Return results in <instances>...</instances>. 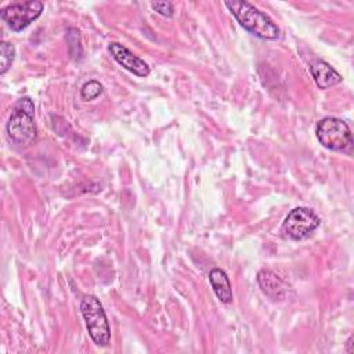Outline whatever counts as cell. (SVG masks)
Listing matches in <instances>:
<instances>
[{
  "instance_id": "6da1fadb",
  "label": "cell",
  "mask_w": 354,
  "mask_h": 354,
  "mask_svg": "<svg viewBox=\"0 0 354 354\" xmlns=\"http://www.w3.org/2000/svg\"><path fill=\"white\" fill-rule=\"evenodd\" d=\"M33 116L35 104L29 97H22L14 104L6 124L7 137L14 145L25 148L33 144L37 137V129Z\"/></svg>"
},
{
  "instance_id": "7a4b0ae2",
  "label": "cell",
  "mask_w": 354,
  "mask_h": 354,
  "mask_svg": "<svg viewBox=\"0 0 354 354\" xmlns=\"http://www.w3.org/2000/svg\"><path fill=\"white\" fill-rule=\"evenodd\" d=\"M225 7L236 18L239 25L249 33L264 40H275L279 37V28L263 11L248 1H225Z\"/></svg>"
},
{
  "instance_id": "3957f363",
  "label": "cell",
  "mask_w": 354,
  "mask_h": 354,
  "mask_svg": "<svg viewBox=\"0 0 354 354\" xmlns=\"http://www.w3.org/2000/svg\"><path fill=\"white\" fill-rule=\"evenodd\" d=\"M80 313L91 340L100 347H106L111 342V329L101 301L93 295L84 296L80 303Z\"/></svg>"
},
{
  "instance_id": "277c9868",
  "label": "cell",
  "mask_w": 354,
  "mask_h": 354,
  "mask_svg": "<svg viewBox=\"0 0 354 354\" xmlns=\"http://www.w3.org/2000/svg\"><path fill=\"white\" fill-rule=\"evenodd\" d=\"M315 136L322 147L330 151L343 152L351 148L353 136L346 122L339 118L326 116L315 124Z\"/></svg>"
},
{
  "instance_id": "5b68a950",
  "label": "cell",
  "mask_w": 354,
  "mask_h": 354,
  "mask_svg": "<svg viewBox=\"0 0 354 354\" xmlns=\"http://www.w3.org/2000/svg\"><path fill=\"white\" fill-rule=\"evenodd\" d=\"M321 224L319 217L308 207H295L285 217L281 232L285 238L300 241L310 236Z\"/></svg>"
},
{
  "instance_id": "8992f818",
  "label": "cell",
  "mask_w": 354,
  "mask_h": 354,
  "mask_svg": "<svg viewBox=\"0 0 354 354\" xmlns=\"http://www.w3.org/2000/svg\"><path fill=\"white\" fill-rule=\"evenodd\" d=\"M43 8V3L37 0L15 3L4 7L0 11V17L11 30L21 32L41 15Z\"/></svg>"
},
{
  "instance_id": "52a82bcc",
  "label": "cell",
  "mask_w": 354,
  "mask_h": 354,
  "mask_svg": "<svg viewBox=\"0 0 354 354\" xmlns=\"http://www.w3.org/2000/svg\"><path fill=\"white\" fill-rule=\"evenodd\" d=\"M108 50L109 53L112 54L113 59L120 65L123 66L124 69H127L129 72L134 73L136 76H140V77H145L149 75L151 69L148 66V64L141 59L140 57L134 55L127 47H124L123 44L120 43H111L108 46Z\"/></svg>"
},
{
  "instance_id": "ba28073f",
  "label": "cell",
  "mask_w": 354,
  "mask_h": 354,
  "mask_svg": "<svg viewBox=\"0 0 354 354\" xmlns=\"http://www.w3.org/2000/svg\"><path fill=\"white\" fill-rule=\"evenodd\" d=\"M257 282L260 289L266 296H268L274 301L283 300L286 296V286L277 274L270 270H260L257 274Z\"/></svg>"
},
{
  "instance_id": "9c48e42d",
  "label": "cell",
  "mask_w": 354,
  "mask_h": 354,
  "mask_svg": "<svg viewBox=\"0 0 354 354\" xmlns=\"http://www.w3.org/2000/svg\"><path fill=\"white\" fill-rule=\"evenodd\" d=\"M310 72L313 75L315 84L322 90L330 88L342 82L340 73L336 72L328 62L321 61V59L311 64Z\"/></svg>"
},
{
  "instance_id": "30bf717a",
  "label": "cell",
  "mask_w": 354,
  "mask_h": 354,
  "mask_svg": "<svg viewBox=\"0 0 354 354\" xmlns=\"http://www.w3.org/2000/svg\"><path fill=\"white\" fill-rule=\"evenodd\" d=\"M209 282L216 293L217 299L223 303L232 301V288L227 274L221 268H213L209 272Z\"/></svg>"
},
{
  "instance_id": "8fae6325",
  "label": "cell",
  "mask_w": 354,
  "mask_h": 354,
  "mask_svg": "<svg viewBox=\"0 0 354 354\" xmlns=\"http://www.w3.org/2000/svg\"><path fill=\"white\" fill-rule=\"evenodd\" d=\"M1 64H0V75H4L12 65L15 58V47L8 41H1Z\"/></svg>"
},
{
  "instance_id": "7c38bea8",
  "label": "cell",
  "mask_w": 354,
  "mask_h": 354,
  "mask_svg": "<svg viewBox=\"0 0 354 354\" xmlns=\"http://www.w3.org/2000/svg\"><path fill=\"white\" fill-rule=\"evenodd\" d=\"M66 41L69 47V54L73 59H80L82 58V46H80V35L79 30L75 28L68 29L66 33Z\"/></svg>"
},
{
  "instance_id": "4fadbf2b",
  "label": "cell",
  "mask_w": 354,
  "mask_h": 354,
  "mask_svg": "<svg viewBox=\"0 0 354 354\" xmlns=\"http://www.w3.org/2000/svg\"><path fill=\"white\" fill-rule=\"evenodd\" d=\"M102 93V84L97 80H88L82 86L80 95L84 101H91Z\"/></svg>"
},
{
  "instance_id": "5bb4252c",
  "label": "cell",
  "mask_w": 354,
  "mask_h": 354,
  "mask_svg": "<svg viewBox=\"0 0 354 354\" xmlns=\"http://www.w3.org/2000/svg\"><path fill=\"white\" fill-rule=\"evenodd\" d=\"M151 7L163 17H169V18L173 17L174 11H173V4L170 1H153L151 3Z\"/></svg>"
},
{
  "instance_id": "9a60e30c",
  "label": "cell",
  "mask_w": 354,
  "mask_h": 354,
  "mask_svg": "<svg viewBox=\"0 0 354 354\" xmlns=\"http://www.w3.org/2000/svg\"><path fill=\"white\" fill-rule=\"evenodd\" d=\"M351 344H353V336H351V337H350V339H348V340H347V348H346V350H347V353H350V354H351V353H353V348H351Z\"/></svg>"
}]
</instances>
